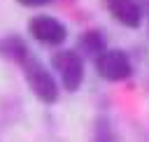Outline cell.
<instances>
[{"label":"cell","instance_id":"277c9868","mask_svg":"<svg viewBox=\"0 0 149 142\" xmlns=\"http://www.w3.org/2000/svg\"><path fill=\"white\" fill-rule=\"evenodd\" d=\"M28 28H30V35L44 44H61L65 42V35H68L65 26L54 16H33Z\"/></svg>","mask_w":149,"mask_h":142},{"label":"cell","instance_id":"52a82bcc","mask_svg":"<svg viewBox=\"0 0 149 142\" xmlns=\"http://www.w3.org/2000/svg\"><path fill=\"white\" fill-rule=\"evenodd\" d=\"M19 2L26 7H42V5H49L51 0H19Z\"/></svg>","mask_w":149,"mask_h":142},{"label":"cell","instance_id":"3957f363","mask_svg":"<svg viewBox=\"0 0 149 142\" xmlns=\"http://www.w3.org/2000/svg\"><path fill=\"white\" fill-rule=\"evenodd\" d=\"M54 68L58 70V74L63 79V86L68 91H77L79 88V84L84 79V63H81L77 51H70V49L58 51L54 56Z\"/></svg>","mask_w":149,"mask_h":142},{"label":"cell","instance_id":"6da1fadb","mask_svg":"<svg viewBox=\"0 0 149 142\" xmlns=\"http://www.w3.org/2000/svg\"><path fill=\"white\" fill-rule=\"evenodd\" d=\"M19 63L23 65L26 79H28L30 88L35 91V95H37L42 102H54V100L58 98V86H56L54 77L49 74V70H47L37 58H33L28 51L19 58Z\"/></svg>","mask_w":149,"mask_h":142},{"label":"cell","instance_id":"7a4b0ae2","mask_svg":"<svg viewBox=\"0 0 149 142\" xmlns=\"http://www.w3.org/2000/svg\"><path fill=\"white\" fill-rule=\"evenodd\" d=\"M95 68H98V74L102 79H109V81H121V79L130 77V72H133L128 56L119 49H105L98 56Z\"/></svg>","mask_w":149,"mask_h":142},{"label":"cell","instance_id":"8992f818","mask_svg":"<svg viewBox=\"0 0 149 142\" xmlns=\"http://www.w3.org/2000/svg\"><path fill=\"white\" fill-rule=\"evenodd\" d=\"M81 47L88 51V54H102L105 51V47H107V42H105V35L102 33H98V30H88V33H84L81 35Z\"/></svg>","mask_w":149,"mask_h":142},{"label":"cell","instance_id":"5b68a950","mask_svg":"<svg viewBox=\"0 0 149 142\" xmlns=\"http://www.w3.org/2000/svg\"><path fill=\"white\" fill-rule=\"evenodd\" d=\"M105 2H107L109 14L119 23H123L128 28H137L142 23V9L135 0H105Z\"/></svg>","mask_w":149,"mask_h":142}]
</instances>
